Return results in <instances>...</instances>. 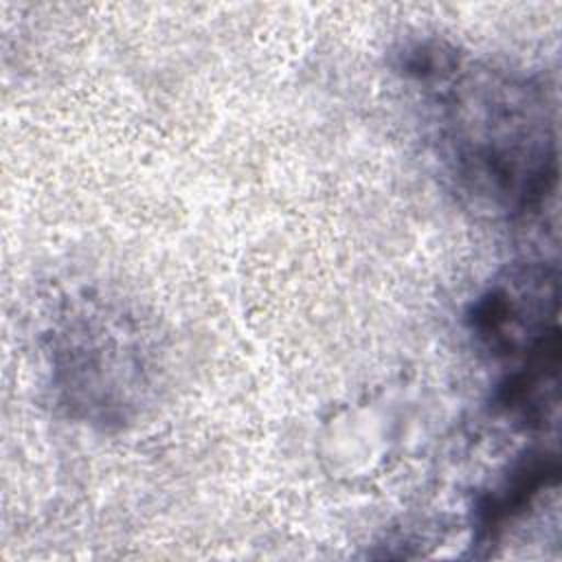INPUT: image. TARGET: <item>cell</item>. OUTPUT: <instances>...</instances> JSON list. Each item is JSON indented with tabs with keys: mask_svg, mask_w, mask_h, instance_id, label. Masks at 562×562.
<instances>
[{
	"mask_svg": "<svg viewBox=\"0 0 562 562\" xmlns=\"http://www.w3.org/2000/svg\"><path fill=\"white\" fill-rule=\"evenodd\" d=\"M389 66L415 92L439 173L465 209L512 222L547 202L558 182V125L540 75L439 35H404Z\"/></svg>",
	"mask_w": 562,
	"mask_h": 562,
	"instance_id": "obj_1",
	"label": "cell"
},
{
	"mask_svg": "<svg viewBox=\"0 0 562 562\" xmlns=\"http://www.w3.org/2000/svg\"><path fill=\"white\" fill-rule=\"evenodd\" d=\"M46 389L72 422L121 430L136 422L156 389V356L145 323L101 292L66 294L40 336Z\"/></svg>",
	"mask_w": 562,
	"mask_h": 562,
	"instance_id": "obj_2",
	"label": "cell"
},
{
	"mask_svg": "<svg viewBox=\"0 0 562 562\" xmlns=\"http://www.w3.org/2000/svg\"><path fill=\"white\" fill-rule=\"evenodd\" d=\"M558 296L553 261H514L470 301L465 329L487 358L514 364L560 338Z\"/></svg>",
	"mask_w": 562,
	"mask_h": 562,
	"instance_id": "obj_3",
	"label": "cell"
},
{
	"mask_svg": "<svg viewBox=\"0 0 562 562\" xmlns=\"http://www.w3.org/2000/svg\"><path fill=\"white\" fill-rule=\"evenodd\" d=\"M560 481V459L555 450L529 448L507 463V468L479 492L472 505V542L492 547L533 503Z\"/></svg>",
	"mask_w": 562,
	"mask_h": 562,
	"instance_id": "obj_4",
	"label": "cell"
}]
</instances>
